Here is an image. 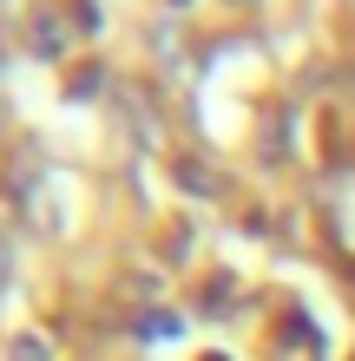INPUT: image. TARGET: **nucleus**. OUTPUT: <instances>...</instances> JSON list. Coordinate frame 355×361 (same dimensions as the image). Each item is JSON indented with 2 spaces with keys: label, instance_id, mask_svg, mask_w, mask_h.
Segmentation results:
<instances>
[{
  "label": "nucleus",
  "instance_id": "nucleus-1",
  "mask_svg": "<svg viewBox=\"0 0 355 361\" xmlns=\"http://www.w3.org/2000/svg\"><path fill=\"white\" fill-rule=\"evenodd\" d=\"M138 335H145V342H178V335H184V322H178V315H145V322H138Z\"/></svg>",
  "mask_w": 355,
  "mask_h": 361
},
{
  "label": "nucleus",
  "instance_id": "nucleus-2",
  "mask_svg": "<svg viewBox=\"0 0 355 361\" xmlns=\"http://www.w3.org/2000/svg\"><path fill=\"white\" fill-rule=\"evenodd\" d=\"M178 178H184V190H211V178H204V164H178Z\"/></svg>",
  "mask_w": 355,
  "mask_h": 361
},
{
  "label": "nucleus",
  "instance_id": "nucleus-3",
  "mask_svg": "<svg viewBox=\"0 0 355 361\" xmlns=\"http://www.w3.org/2000/svg\"><path fill=\"white\" fill-rule=\"evenodd\" d=\"M13 361H47V342H33V335H27V342L13 348Z\"/></svg>",
  "mask_w": 355,
  "mask_h": 361
},
{
  "label": "nucleus",
  "instance_id": "nucleus-4",
  "mask_svg": "<svg viewBox=\"0 0 355 361\" xmlns=\"http://www.w3.org/2000/svg\"><path fill=\"white\" fill-rule=\"evenodd\" d=\"M7 269H13V257H7V243H0V283H7Z\"/></svg>",
  "mask_w": 355,
  "mask_h": 361
},
{
  "label": "nucleus",
  "instance_id": "nucleus-5",
  "mask_svg": "<svg viewBox=\"0 0 355 361\" xmlns=\"http://www.w3.org/2000/svg\"><path fill=\"white\" fill-rule=\"evenodd\" d=\"M204 361H224V355H204Z\"/></svg>",
  "mask_w": 355,
  "mask_h": 361
}]
</instances>
